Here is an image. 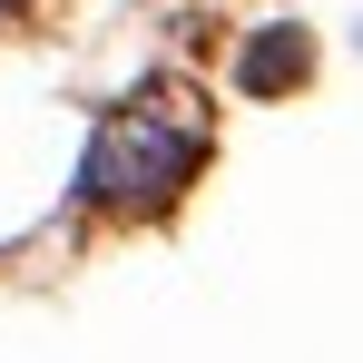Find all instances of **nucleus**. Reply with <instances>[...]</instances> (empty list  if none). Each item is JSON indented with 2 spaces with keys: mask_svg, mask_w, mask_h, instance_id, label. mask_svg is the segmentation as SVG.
<instances>
[{
  "mask_svg": "<svg viewBox=\"0 0 363 363\" xmlns=\"http://www.w3.org/2000/svg\"><path fill=\"white\" fill-rule=\"evenodd\" d=\"M206 167V138L196 128H167V118H108L89 138V157H79V196L89 206H138V216H157V206H177L186 177Z\"/></svg>",
  "mask_w": 363,
  "mask_h": 363,
  "instance_id": "1",
  "label": "nucleus"
},
{
  "mask_svg": "<svg viewBox=\"0 0 363 363\" xmlns=\"http://www.w3.org/2000/svg\"><path fill=\"white\" fill-rule=\"evenodd\" d=\"M304 69H314V40L304 30H255L236 60V89L245 99H285V89H304Z\"/></svg>",
  "mask_w": 363,
  "mask_h": 363,
  "instance_id": "2",
  "label": "nucleus"
},
{
  "mask_svg": "<svg viewBox=\"0 0 363 363\" xmlns=\"http://www.w3.org/2000/svg\"><path fill=\"white\" fill-rule=\"evenodd\" d=\"M20 10H30V0H0V20H20Z\"/></svg>",
  "mask_w": 363,
  "mask_h": 363,
  "instance_id": "3",
  "label": "nucleus"
}]
</instances>
